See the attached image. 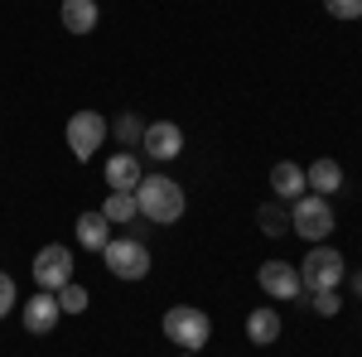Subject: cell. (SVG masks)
Masks as SVG:
<instances>
[{"instance_id": "cell-4", "label": "cell", "mask_w": 362, "mask_h": 357, "mask_svg": "<svg viewBox=\"0 0 362 357\" xmlns=\"http://www.w3.org/2000/svg\"><path fill=\"white\" fill-rule=\"evenodd\" d=\"M343 275H348V266H343V256L334 247H314L305 256V266H300V285L319 295V290H338Z\"/></svg>"}, {"instance_id": "cell-14", "label": "cell", "mask_w": 362, "mask_h": 357, "mask_svg": "<svg viewBox=\"0 0 362 357\" xmlns=\"http://www.w3.org/2000/svg\"><path fill=\"white\" fill-rule=\"evenodd\" d=\"M247 338H251V343H261V348H271V343L280 338V314L271 309V304L247 314Z\"/></svg>"}, {"instance_id": "cell-6", "label": "cell", "mask_w": 362, "mask_h": 357, "mask_svg": "<svg viewBox=\"0 0 362 357\" xmlns=\"http://www.w3.org/2000/svg\"><path fill=\"white\" fill-rule=\"evenodd\" d=\"M102 140H107V116L78 111V116L68 121V150H73L78 160H92V155L102 150Z\"/></svg>"}, {"instance_id": "cell-10", "label": "cell", "mask_w": 362, "mask_h": 357, "mask_svg": "<svg viewBox=\"0 0 362 357\" xmlns=\"http://www.w3.org/2000/svg\"><path fill=\"white\" fill-rule=\"evenodd\" d=\"M58 295L49 290V295H34V300L25 304V333H54V324H58Z\"/></svg>"}, {"instance_id": "cell-20", "label": "cell", "mask_w": 362, "mask_h": 357, "mask_svg": "<svg viewBox=\"0 0 362 357\" xmlns=\"http://www.w3.org/2000/svg\"><path fill=\"white\" fill-rule=\"evenodd\" d=\"M116 136H121V145H140V136H145L140 116H116Z\"/></svg>"}, {"instance_id": "cell-3", "label": "cell", "mask_w": 362, "mask_h": 357, "mask_svg": "<svg viewBox=\"0 0 362 357\" xmlns=\"http://www.w3.org/2000/svg\"><path fill=\"white\" fill-rule=\"evenodd\" d=\"M290 227H295L305 242H324V237L334 232V208H329V198H319V193H300L295 208H290Z\"/></svg>"}, {"instance_id": "cell-18", "label": "cell", "mask_w": 362, "mask_h": 357, "mask_svg": "<svg viewBox=\"0 0 362 357\" xmlns=\"http://www.w3.org/2000/svg\"><path fill=\"white\" fill-rule=\"evenodd\" d=\"M256 222H261L266 237H280V232H290V208H280V203H261Z\"/></svg>"}, {"instance_id": "cell-21", "label": "cell", "mask_w": 362, "mask_h": 357, "mask_svg": "<svg viewBox=\"0 0 362 357\" xmlns=\"http://www.w3.org/2000/svg\"><path fill=\"white\" fill-rule=\"evenodd\" d=\"M324 10L334 20H362V0H324Z\"/></svg>"}, {"instance_id": "cell-23", "label": "cell", "mask_w": 362, "mask_h": 357, "mask_svg": "<svg viewBox=\"0 0 362 357\" xmlns=\"http://www.w3.org/2000/svg\"><path fill=\"white\" fill-rule=\"evenodd\" d=\"M10 309H15V280H10V275L0 271V319H5Z\"/></svg>"}, {"instance_id": "cell-17", "label": "cell", "mask_w": 362, "mask_h": 357, "mask_svg": "<svg viewBox=\"0 0 362 357\" xmlns=\"http://www.w3.org/2000/svg\"><path fill=\"white\" fill-rule=\"evenodd\" d=\"M107 222H131V218H140V208H136V193H112L102 208H97Z\"/></svg>"}, {"instance_id": "cell-22", "label": "cell", "mask_w": 362, "mask_h": 357, "mask_svg": "<svg viewBox=\"0 0 362 357\" xmlns=\"http://www.w3.org/2000/svg\"><path fill=\"white\" fill-rule=\"evenodd\" d=\"M314 309H319V314H324V319H334L338 309H343V300H338L334 290H319V295H314Z\"/></svg>"}, {"instance_id": "cell-11", "label": "cell", "mask_w": 362, "mask_h": 357, "mask_svg": "<svg viewBox=\"0 0 362 357\" xmlns=\"http://www.w3.org/2000/svg\"><path fill=\"white\" fill-rule=\"evenodd\" d=\"M145 179V169H140V160L136 155H112L107 160V184H112V193H136V184Z\"/></svg>"}, {"instance_id": "cell-1", "label": "cell", "mask_w": 362, "mask_h": 357, "mask_svg": "<svg viewBox=\"0 0 362 357\" xmlns=\"http://www.w3.org/2000/svg\"><path fill=\"white\" fill-rule=\"evenodd\" d=\"M136 208H140L145 222L169 227V222L184 218V189H179L174 179H165V174H145L136 184Z\"/></svg>"}, {"instance_id": "cell-12", "label": "cell", "mask_w": 362, "mask_h": 357, "mask_svg": "<svg viewBox=\"0 0 362 357\" xmlns=\"http://www.w3.org/2000/svg\"><path fill=\"white\" fill-rule=\"evenodd\" d=\"M58 20L68 34H92L97 20H102V10H97V0H63V10H58Z\"/></svg>"}, {"instance_id": "cell-8", "label": "cell", "mask_w": 362, "mask_h": 357, "mask_svg": "<svg viewBox=\"0 0 362 357\" xmlns=\"http://www.w3.org/2000/svg\"><path fill=\"white\" fill-rule=\"evenodd\" d=\"M256 280H261V290H266L271 300H300V290H305V285H300V271L285 266V261H266Z\"/></svg>"}, {"instance_id": "cell-16", "label": "cell", "mask_w": 362, "mask_h": 357, "mask_svg": "<svg viewBox=\"0 0 362 357\" xmlns=\"http://www.w3.org/2000/svg\"><path fill=\"white\" fill-rule=\"evenodd\" d=\"M78 242H83L87 251H102L112 242V222L102 218V213H83V218H78Z\"/></svg>"}, {"instance_id": "cell-19", "label": "cell", "mask_w": 362, "mask_h": 357, "mask_svg": "<svg viewBox=\"0 0 362 357\" xmlns=\"http://www.w3.org/2000/svg\"><path fill=\"white\" fill-rule=\"evenodd\" d=\"M54 295H58V309H63V314H83V309H87V290H83V285H73V280H68L63 290H54Z\"/></svg>"}, {"instance_id": "cell-5", "label": "cell", "mask_w": 362, "mask_h": 357, "mask_svg": "<svg viewBox=\"0 0 362 357\" xmlns=\"http://www.w3.org/2000/svg\"><path fill=\"white\" fill-rule=\"evenodd\" d=\"M102 261L116 280H145L150 275V251L140 237H126V242H107L102 247Z\"/></svg>"}, {"instance_id": "cell-24", "label": "cell", "mask_w": 362, "mask_h": 357, "mask_svg": "<svg viewBox=\"0 0 362 357\" xmlns=\"http://www.w3.org/2000/svg\"><path fill=\"white\" fill-rule=\"evenodd\" d=\"M179 357H198V353H179Z\"/></svg>"}, {"instance_id": "cell-15", "label": "cell", "mask_w": 362, "mask_h": 357, "mask_svg": "<svg viewBox=\"0 0 362 357\" xmlns=\"http://www.w3.org/2000/svg\"><path fill=\"white\" fill-rule=\"evenodd\" d=\"M271 189H276L280 198H300V193H309V184H305V169L295 165V160H280V165L271 169Z\"/></svg>"}, {"instance_id": "cell-2", "label": "cell", "mask_w": 362, "mask_h": 357, "mask_svg": "<svg viewBox=\"0 0 362 357\" xmlns=\"http://www.w3.org/2000/svg\"><path fill=\"white\" fill-rule=\"evenodd\" d=\"M165 338L179 343L184 353H198V348L213 338V324H208V314L194 309V304H174V309L165 314Z\"/></svg>"}, {"instance_id": "cell-7", "label": "cell", "mask_w": 362, "mask_h": 357, "mask_svg": "<svg viewBox=\"0 0 362 357\" xmlns=\"http://www.w3.org/2000/svg\"><path fill=\"white\" fill-rule=\"evenodd\" d=\"M34 280H39V290H63L68 280H73V251L68 247H39L34 256Z\"/></svg>"}, {"instance_id": "cell-13", "label": "cell", "mask_w": 362, "mask_h": 357, "mask_svg": "<svg viewBox=\"0 0 362 357\" xmlns=\"http://www.w3.org/2000/svg\"><path fill=\"white\" fill-rule=\"evenodd\" d=\"M305 184H309V193H319V198L338 193L343 189V169H338V160H314L309 174H305Z\"/></svg>"}, {"instance_id": "cell-9", "label": "cell", "mask_w": 362, "mask_h": 357, "mask_svg": "<svg viewBox=\"0 0 362 357\" xmlns=\"http://www.w3.org/2000/svg\"><path fill=\"white\" fill-rule=\"evenodd\" d=\"M140 145H145V155L150 160H174L179 150H184V131L174 126V121H155V126H145V136H140Z\"/></svg>"}]
</instances>
